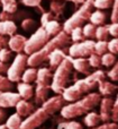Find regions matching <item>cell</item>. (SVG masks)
Returning a JSON list of instances; mask_svg holds the SVG:
<instances>
[{
    "label": "cell",
    "mask_w": 118,
    "mask_h": 129,
    "mask_svg": "<svg viewBox=\"0 0 118 129\" xmlns=\"http://www.w3.org/2000/svg\"><path fill=\"white\" fill-rule=\"evenodd\" d=\"M72 61V66H73V69H76L78 73L82 74V75H90V71H91V67L89 64V61H88L87 58H71Z\"/></svg>",
    "instance_id": "obj_14"
},
{
    "label": "cell",
    "mask_w": 118,
    "mask_h": 129,
    "mask_svg": "<svg viewBox=\"0 0 118 129\" xmlns=\"http://www.w3.org/2000/svg\"><path fill=\"white\" fill-rule=\"evenodd\" d=\"M35 24L34 23V20H32V19H25L24 22H22V26L24 27V29H30V27L33 26V25Z\"/></svg>",
    "instance_id": "obj_46"
},
{
    "label": "cell",
    "mask_w": 118,
    "mask_h": 129,
    "mask_svg": "<svg viewBox=\"0 0 118 129\" xmlns=\"http://www.w3.org/2000/svg\"><path fill=\"white\" fill-rule=\"evenodd\" d=\"M43 27L46 29V32L48 33V35L51 36V38L58 35V34L61 32L60 23H58V20H55V19H52V20H50V22H47L46 24L43 25Z\"/></svg>",
    "instance_id": "obj_22"
},
{
    "label": "cell",
    "mask_w": 118,
    "mask_h": 129,
    "mask_svg": "<svg viewBox=\"0 0 118 129\" xmlns=\"http://www.w3.org/2000/svg\"><path fill=\"white\" fill-rule=\"evenodd\" d=\"M89 20H90L91 24L94 25V26H96V25H99V26H100V25H102L104 23H105L106 15H105V13H102V11H100V10L92 11Z\"/></svg>",
    "instance_id": "obj_26"
},
{
    "label": "cell",
    "mask_w": 118,
    "mask_h": 129,
    "mask_svg": "<svg viewBox=\"0 0 118 129\" xmlns=\"http://www.w3.org/2000/svg\"><path fill=\"white\" fill-rule=\"evenodd\" d=\"M22 122V117H20L19 114L16 112V113L11 114V116L7 119L4 125L7 126V128H8V129H19Z\"/></svg>",
    "instance_id": "obj_24"
},
{
    "label": "cell",
    "mask_w": 118,
    "mask_h": 129,
    "mask_svg": "<svg viewBox=\"0 0 118 129\" xmlns=\"http://www.w3.org/2000/svg\"><path fill=\"white\" fill-rule=\"evenodd\" d=\"M65 57H66V54H65V52L63 49H55L54 51H52L51 53H50L48 58H47L51 69L56 68L58 64L64 60Z\"/></svg>",
    "instance_id": "obj_18"
},
{
    "label": "cell",
    "mask_w": 118,
    "mask_h": 129,
    "mask_svg": "<svg viewBox=\"0 0 118 129\" xmlns=\"http://www.w3.org/2000/svg\"><path fill=\"white\" fill-rule=\"evenodd\" d=\"M36 78H37V69L34 68V67H29V68L25 69V71L22 73V82L30 84V83L35 82Z\"/></svg>",
    "instance_id": "obj_23"
},
{
    "label": "cell",
    "mask_w": 118,
    "mask_h": 129,
    "mask_svg": "<svg viewBox=\"0 0 118 129\" xmlns=\"http://www.w3.org/2000/svg\"><path fill=\"white\" fill-rule=\"evenodd\" d=\"M51 36L48 35V33L46 32V29L43 26H40V28H37L32 36L26 41L25 43V48H24V52L27 56H30L34 52L40 50L50 40H51Z\"/></svg>",
    "instance_id": "obj_6"
},
{
    "label": "cell",
    "mask_w": 118,
    "mask_h": 129,
    "mask_svg": "<svg viewBox=\"0 0 118 129\" xmlns=\"http://www.w3.org/2000/svg\"><path fill=\"white\" fill-rule=\"evenodd\" d=\"M98 88H99L100 94H102V95H112V94L115 93V91H116L118 87H117V85L109 83V82H106L104 79L98 84Z\"/></svg>",
    "instance_id": "obj_21"
},
{
    "label": "cell",
    "mask_w": 118,
    "mask_h": 129,
    "mask_svg": "<svg viewBox=\"0 0 118 129\" xmlns=\"http://www.w3.org/2000/svg\"><path fill=\"white\" fill-rule=\"evenodd\" d=\"M16 110H17V113L19 114L20 117H28L29 114H32L34 111H35V105H34V103L29 102V101L27 100H22V99H20L19 101H18V103L16 104Z\"/></svg>",
    "instance_id": "obj_16"
},
{
    "label": "cell",
    "mask_w": 118,
    "mask_h": 129,
    "mask_svg": "<svg viewBox=\"0 0 118 129\" xmlns=\"http://www.w3.org/2000/svg\"><path fill=\"white\" fill-rule=\"evenodd\" d=\"M94 40H83L81 42H76L69 48V54L71 58H87L90 54L94 53Z\"/></svg>",
    "instance_id": "obj_8"
},
{
    "label": "cell",
    "mask_w": 118,
    "mask_h": 129,
    "mask_svg": "<svg viewBox=\"0 0 118 129\" xmlns=\"http://www.w3.org/2000/svg\"><path fill=\"white\" fill-rule=\"evenodd\" d=\"M17 31V26L12 20H1L0 22V35H14Z\"/></svg>",
    "instance_id": "obj_20"
},
{
    "label": "cell",
    "mask_w": 118,
    "mask_h": 129,
    "mask_svg": "<svg viewBox=\"0 0 118 129\" xmlns=\"http://www.w3.org/2000/svg\"><path fill=\"white\" fill-rule=\"evenodd\" d=\"M27 59L28 56L25 53H18L17 56L14 58L12 63L9 66L8 70H7V78L12 83H19L22 80V73L25 71L27 64Z\"/></svg>",
    "instance_id": "obj_7"
},
{
    "label": "cell",
    "mask_w": 118,
    "mask_h": 129,
    "mask_svg": "<svg viewBox=\"0 0 118 129\" xmlns=\"http://www.w3.org/2000/svg\"><path fill=\"white\" fill-rule=\"evenodd\" d=\"M48 117L50 114L43 108L36 109L33 113L29 114L28 117H26V119L22 120L19 129H36L40 127L48 119Z\"/></svg>",
    "instance_id": "obj_9"
},
{
    "label": "cell",
    "mask_w": 118,
    "mask_h": 129,
    "mask_svg": "<svg viewBox=\"0 0 118 129\" xmlns=\"http://www.w3.org/2000/svg\"><path fill=\"white\" fill-rule=\"evenodd\" d=\"M51 91V85H40L36 84L35 88V95H34V101L37 104H42L48 99V93Z\"/></svg>",
    "instance_id": "obj_15"
},
{
    "label": "cell",
    "mask_w": 118,
    "mask_h": 129,
    "mask_svg": "<svg viewBox=\"0 0 118 129\" xmlns=\"http://www.w3.org/2000/svg\"><path fill=\"white\" fill-rule=\"evenodd\" d=\"M70 38H71V41H73L74 43L76 42H81V41L84 40V35H83L82 32V27H76L71 31L70 33Z\"/></svg>",
    "instance_id": "obj_30"
},
{
    "label": "cell",
    "mask_w": 118,
    "mask_h": 129,
    "mask_svg": "<svg viewBox=\"0 0 118 129\" xmlns=\"http://www.w3.org/2000/svg\"><path fill=\"white\" fill-rule=\"evenodd\" d=\"M25 6L28 7H40L42 4V0H22Z\"/></svg>",
    "instance_id": "obj_44"
},
{
    "label": "cell",
    "mask_w": 118,
    "mask_h": 129,
    "mask_svg": "<svg viewBox=\"0 0 118 129\" xmlns=\"http://www.w3.org/2000/svg\"><path fill=\"white\" fill-rule=\"evenodd\" d=\"M8 64L6 62H2V61H0V74H7V70H8Z\"/></svg>",
    "instance_id": "obj_48"
},
{
    "label": "cell",
    "mask_w": 118,
    "mask_h": 129,
    "mask_svg": "<svg viewBox=\"0 0 118 129\" xmlns=\"http://www.w3.org/2000/svg\"><path fill=\"white\" fill-rule=\"evenodd\" d=\"M27 39L24 35L20 34H14L8 39V47L12 52H17V53H22L24 51L25 43H26Z\"/></svg>",
    "instance_id": "obj_12"
},
{
    "label": "cell",
    "mask_w": 118,
    "mask_h": 129,
    "mask_svg": "<svg viewBox=\"0 0 118 129\" xmlns=\"http://www.w3.org/2000/svg\"><path fill=\"white\" fill-rule=\"evenodd\" d=\"M7 119V112L2 108H0V125L4 123V121Z\"/></svg>",
    "instance_id": "obj_49"
},
{
    "label": "cell",
    "mask_w": 118,
    "mask_h": 129,
    "mask_svg": "<svg viewBox=\"0 0 118 129\" xmlns=\"http://www.w3.org/2000/svg\"><path fill=\"white\" fill-rule=\"evenodd\" d=\"M0 129H8V128H7V126H6V125L1 123V125H0Z\"/></svg>",
    "instance_id": "obj_51"
},
{
    "label": "cell",
    "mask_w": 118,
    "mask_h": 129,
    "mask_svg": "<svg viewBox=\"0 0 118 129\" xmlns=\"http://www.w3.org/2000/svg\"><path fill=\"white\" fill-rule=\"evenodd\" d=\"M108 50V43L106 41H98L94 44V53H97L98 56H102L107 52Z\"/></svg>",
    "instance_id": "obj_33"
},
{
    "label": "cell",
    "mask_w": 118,
    "mask_h": 129,
    "mask_svg": "<svg viewBox=\"0 0 118 129\" xmlns=\"http://www.w3.org/2000/svg\"><path fill=\"white\" fill-rule=\"evenodd\" d=\"M58 129H83L80 122L78 121H66L58 125Z\"/></svg>",
    "instance_id": "obj_35"
},
{
    "label": "cell",
    "mask_w": 118,
    "mask_h": 129,
    "mask_svg": "<svg viewBox=\"0 0 118 129\" xmlns=\"http://www.w3.org/2000/svg\"><path fill=\"white\" fill-rule=\"evenodd\" d=\"M91 129H118V125L115 122L109 123V122H106L101 126H96V127H92Z\"/></svg>",
    "instance_id": "obj_43"
},
{
    "label": "cell",
    "mask_w": 118,
    "mask_h": 129,
    "mask_svg": "<svg viewBox=\"0 0 118 129\" xmlns=\"http://www.w3.org/2000/svg\"><path fill=\"white\" fill-rule=\"evenodd\" d=\"M52 78H53V74H52L51 68H46V67H40L37 70V78H36V84L40 85H51Z\"/></svg>",
    "instance_id": "obj_17"
},
{
    "label": "cell",
    "mask_w": 118,
    "mask_h": 129,
    "mask_svg": "<svg viewBox=\"0 0 118 129\" xmlns=\"http://www.w3.org/2000/svg\"><path fill=\"white\" fill-rule=\"evenodd\" d=\"M114 4V0H94V7L97 9H107L110 8Z\"/></svg>",
    "instance_id": "obj_36"
},
{
    "label": "cell",
    "mask_w": 118,
    "mask_h": 129,
    "mask_svg": "<svg viewBox=\"0 0 118 129\" xmlns=\"http://www.w3.org/2000/svg\"><path fill=\"white\" fill-rule=\"evenodd\" d=\"M101 101L100 94L89 93L79 100L64 105L61 109V116L64 119H74L76 117L87 114L91 112Z\"/></svg>",
    "instance_id": "obj_3"
},
{
    "label": "cell",
    "mask_w": 118,
    "mask_h": 129,
    "mask_svg": "<svg viewBox=\"0 0 118 129\" xmlns=\"http://www.w3.org/2000/svg\"><path fill=\"white\" fill-rule=\"evenodd\" d=\"M96 28L97 27L94 26V24H91V23H87L82 28L84 38L88 39V40H92V39L96 38Z\"/></svg>",
    "instance_id": "obj_28"
},
{
    "label": "cell",
    "mask_w": 118,
    "mask_h": 129,
    "mask_svg": "<svg viewBox=\"0 0 118 129\" xmlns=\"http://www.w3.org/2000/svg\"><path fill=\"white\" fill-rule=\"evenodd\" d=\"M109 34V26H99L96 28V39L98 41H106Z\"/></svg>",
    "instance_id": "obj_29"
},
{
    "label": "cell",
    "mask_w": 118,
    "mask_h": 129,
    "mask_svg": "<svg viewBox=\"0 0 118 129\" xmlns=\"http://www.w3.org/2000/svg\"><path fill=\"white\" fill-rule=\"evenodd\" d=\"M63 9H64V4L63 1H60V0H53V2L51 4V13L55 14V15L60 16L61 14L63 13Z\"/></svg>",
    "instance_id": "obj_32"
},
{
    "label": "cell",
    "mask_w": 118,
    "mask_h": 129,
    "mask_svg": "<svg viewBox=\"0 0 118 129\" xmlns=\"http://www.w3.org/2000/svg\"><path fill=\"white\" fill-rule=\"evenodd\" d=\"M17 89H18V94L20 95V98L22 100H30L34 96V87L30 84H27L24 82H19L17 85Z\"/></svg>",
    "instance_id": "obj_19"
},
{
    "label": "cell",
    "mask_w": 118,
    "mask_h": 129,
    "mask_svg": "<svg viewBox=\"0 0 118 129\" xmlns=\"http://www.w3.org/2000/svg\"><path fill=\"white\" fill-rule=\"evenodd\" d=\"M0 4H1V2H0Z\"/></svg>",
    "instance_id": "obj_53"
},
{
    "label": "cell",
    "mask_w": 118,
    "mask_h": 129,
    "mask_svg": "<svg viewBox=\"0 0 118 129\" xmlns=\"http://www.w3.org/2000/svg\"><path fill=\"white\" fill-rule=\"evenodd\" d=\"M105 73L102 70H97L94 73L88 75L86 78L78 79L74 84L63 91L62 96L66 102H74L79 99L90 93V91L94 89L101 80L105 79Z\"/></svg>",
    "instance_id": "obj_1"
},
{
    "label": "cell",
    "mask_w": 118,
    "mask_h": 129,
    "mask_svg": "<svg viewBox=\"0 0 118 129\" xmlns=\"http://www.w3.org/2000/svg\"><path fill=\"white\" fill-rule=\"evenodd\" d=\"M70 1L74 2V4H79V5H82L83 2L86 1V0H70Z\"/></svg>",
    "instance_id": "obj_50"
},
{
    "label": "cell",
    "mask_w": 118,
    "mask_h": 129,
    "mask_svg": "<svg viewBox=\"0 0 118 129\" xmlns=\"http://www.w3.org/2000/svg\"><path fill=\"white\" fill-rule=\"evenodd\" d=\"M101 121L100 119V116L96 112H89V113L86 114L84 117V123L87 127L89 128H92V127H96V126L99 125V122Z\"/></svg>",
    "instance_id": "obj_25"
},
{
    "label": "cell",
    "mask_w": 118,
    "mask_h": 129,
    "mask_svg": "<svg viewBox=\"0 0 118 129\" xmlns=\"http://www.w3.org/2000/svg\"><path fill=\"white\" fill-rule=\"evenodd\" d=\"M65 103H66V101L63 99V96L58 94L55 96H52V98L47 99L44 103H42V108L51 116V114H54L55 112L60 111L65 105Z\"/></svg>",
    "instance_id": "obj_10"
},
{
    "label": "cell",
    "mask_w": 118,
    "mask_h": 129,
    "mask_svg": "<svg viewBox=\"0 0 118 129\" xmlns=\"http://www.w3.org/2000/svg\"><path fill=\"white\" fill-rule=\"evenodd\" d=\"M110 119L114 120L115 122L118 121V95H117V100L114 102V105H112V116H110Z\"/></svg>",
    "instance_id": "obj_41"
},
{
    "label": "cell",
    "mask_w": 118,
    "mask_h": 129,
    "mask_svg": "<svg viewBox=\"0 0 118 129\" xmlns=\"http://www.w3.org/2000/svg\"><path fill=\"white\" fill-rule=\"evenodd\" d=\"M115 62H116V57H115V54L107 53V52H106L105 54L101 56V64H102V66L110 67V66H112Z\"/></svg>",
    "instance_id": "obj_34"
},
{
    "label": "cell",
    "mask_w": 118,
    "mask_h": 129,
    "mask_svg": "<svg viewBox=\"0 0 118 129\" xmlns=\"http://www.w3.org/2000/svg\"><path fill=\"white\" fill-rule=\"evenodd\" d=\"M73 74V66H72L71 57L66 56L55 68V73L53 74L51 83V89L56 94H62L66 87L70 86V82Z\"/></svg>",
    "instance_id": "obj_4"
},
{
    "label": "cell",
    "mask_w": 118,
    "mask_h": 129,
    "mask_svg": "<svg viewBox=\"0 0 118 129\" xmlns=\"http://www.w3.org/2000/svg\"><path fill=\"white\" fill-rule=\"evenodd\" d=\"M60 1H70V0H60Z\"/></svg>",
    "instance_id": "obj_52"
},
{
    "label": "cell",
    "mask_w": 118,
    "mask_h": 129,
    "mask_svg": "<svg viewBox=\"0 0 118 129\" xmlns=\"http://www.w3.org/2000/svg\"><path fill=\"white\" fill-rule=\"evenodd\" d=\"M12 88H14L12 82H10L7 77H4V75L0 74V91L8 92V91H12Z\"/></svg>",
    "instance_id": "obj_31"
},
{
    "label": "cell",
    "mask_w": 118,
    "mask_h": 129,
    "mask_svg": "<svg viewBox=\"0 0 118 129\" xmlns=\"http://www.w3.org/2000/svg\"><path fill=\"white\" fill-rule=\"evenodd\" d=\"M20 95L18 93H14L11 91L4 92L0 91V108H14L20 100Z\"/></svg>",
    "instance_id": "obj_11"
},
{
    "label": "cell",
    "mask_w": 118,
    "mask_h": 129,
    "mask_svg": "<svg viewBox=\"0 0 118 129\" xmlns=\"http://www.w3.org/2000/svg\"><path fill=\"white\" fill-rule=\"evenodd\" d=\"M70 43H71L70 35L68 33H65L64 31H61L58 35L53 36L40 50H38V51L34 52L33 54L28 56L27 64L29 67H34V68L42 66L47 60V58H48L50 53L52 51H54L55 49H64Z\"/></svg>",
    "instance_id": "obj_2"
},
{
    "label": "cell",
    "mask_w": 118,
    "mask_h": 129,
    "mask_svg": "<svg viewBox=\"0 0 118 129\" xmlns=\"http://www.w3.org/2000/svg\"><path fill=\"white\" fill-rule=\"evenodd\" d=\"M4 11L9 14H15L17 11V1L16 0H0Z\"/></svg>",
    "instance_id": "obj_27"
},
{
    "label": "cell",
    "mask_w": 118,
    "mask_h": 129,
    "mask_svg": "<svg viewBox=\"0 0 118 129\" xmlns=\"http://www.w3.org/2000/svg\"><path fill=\"white\" fill-rule=\"evenodd\" d=\"M7 45H8V39L6 36L0 35V50L2 48H7Z\"/></svg>",
    "instance_id": "obj_47"
},
{
    "label": "cell",
    "mask_w": 118,
    "mask_h": 129,
    "mask_svg": "<svg viewBox=\"0 0 118 129\" xmlns=\"http://www.w3.org/2000/svg\"><path fill=\"white\" fill-rule=\"evenodd\" d=\"M11 59H12V51L9 50L8 48H2L0 50V61L7 63Z\"/></svg>",
    "instance_id": "obj_37"
},
{
    "label": "cell",
    "mask_w": 118,
    "mask_h": 129,
    "mask_svg": "<svg viewBox=\"0 0 118 129\" xmlns=\"http://www.w3.org/2000/svg\"><path fill=\"white\" fill-rule=\"evenodd\" d=\"M109 33H110V35L115 36V38H118V23L109 25Z\"/></svg>",
    "instance_id": "obj_45"
},
{
    "label": "cell",
    "mask_w": 118,
    "mask_h": 129,
    "mask_svg": "<svg viewBox=\"0 0 118 129\" xmlns=\"http://www.w3.org/2000/svg\"><path fill=\"white\" fill-rule=\"evenodd\" d=\"M112 105H114V102H112V99L105 98L100 101V113H99V116H100L101 121L108 122L110 120Z\"/></svg>",
    "instance_id": "obj_13"
},
{
    "label": "cell",
    "mask_w": 118,
    "mask_h": 129,
    "mask_svg": "<svg viewBox=\"0 0 118 129\" xmlns=\"http://www.w3.org/2000/svg\"><path fill=\"white\" fill-rule=\"evenodd\" d=\"M88 61H89L90 67L94 68H98L99 66H101V57L98 56L97 53H92L88 57Z\"/></svg>",
    "instance_id": "obj_38"
},
{
    "label": "cell",
    "mask_w": 118,
    "mask_h": 129,
    "mask_svg": "<svg viewBox=\"0 0 118 129\" xmlns=\"http://www.w3.org/2000/svg\"><path fill=\"white\" fill-rule=\"evenodd\" d=\"M112 24L118 23V0H114L112 4Z\"/></svg>",
    "instance_id": "obj_40"
},
{
    "label": "cell",
    "mask_w": 118,
    "mask_h": 129,
    "mask_svg": "<svg viewBox=\"0 0 118 129\" xmlns=\"http://www.w3.org/2000/svg\"><path fill=\"white\" fill-rule=\"evenodd\" d=\"M94 0H86L81 7L64 23L63 25V31L65 33L70 34L71 31L76 27H81L90 19V16L92 14L94 9Z\"/></svg>",
    "instance_id": "obj_5"
},
{
    "label": "cell",
    "mask_w": 118,
    "mask_h": 129,
    "mask_svg": "<svg viewBox=\"0 0 118 129\" xmlns=\"http://www.w3.org/2000/svg\"><path fill=\"white\" fill-rule=\"evenodd\" d=\"M108 50L110 51V53L116 54L118 53V38H115L108 43Z\"/></svg>",
    "instance_id": "obj_39"
},
{
    "label": "cell",
    "mask_w": 118,
    "mask_h": 129,
    "mask_svg": "<svg viewBox=\"0 0 118 129\" xmlns=\"http://www.w3.org/2000/svg\"><path fill=\"white\" fill-rule=\"evenodd\" d=\"M114 64H115V66L112 67V69L109 71V73H108V77L112 78V80H115V82H116V80H118V61L116 63H114Z\"/></svg>",
    "instance_id": "obj_42"
}]
</instances>
